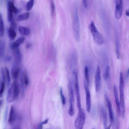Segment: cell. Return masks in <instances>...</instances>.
<instances>
[{
	"instance_id": "cell-1",
	"label": "cell",
	"mask_w": 129,
	"mask_h": 129,
	"mask_svg": "<svg viewBox=\"0 0 129 129\" xmlns=\"http://www.w3.org/2000/svg\"><path fill=\"white\" fill-rule=\"evenodd\" d=\"M20 90V86L19 83L16 81H14L11 84L8 91L6 99L8 103H11L17 98Z\"/></svg>"
},
{
	"instance_id": "cell-2",
	"label": "cell",
	"mask_w": 129,
	"mask_h": 129,
	"mask_svg": "<svg viewBox=\"0 0 129 129\" xmlns=\"http://www.w3.org/2000/svg\"><path fill=\"white\" fill-rule=\"evenodd\" d=\"M124 82L122 73L121 72L120 74L119 91L120 102V104L121 114L124 117L125 112V107L124 97Z\"/></svg>"
},
{
	"instance_id": "cell-3",
	"label": "cell",
	"mask_w": 129,
	"mask_h": 129,
	"mask_svg": "<svg viewBox=\"0 0 129 129\" xmlns=\"http://www.w3.org/2000/svg\"><path fill=\"white\" fill-rule=\"evenodd\" d=\"M88 27L95 42L99 45L103 44L104 41L103 37L96 27L93 21L91 22Z\"/></svg>"
},
{
	"instance_id": "cell-4",
	"label": "cell",
	"mask_w": 129,
	"mask_h": 129,
	"mask_svg": "<svg viewBox=\"0 0 129 129\" xmlns=\"http://www.w3.org/2000/svg\"><path fill=\"white\" fill-rule=\"evenodd\" d=\"M85 114L84 110L81 108L79 109L78 113L75 122V126L77 129H82L84 123Z\"/></svg>"
},
{
	"instance_id": "cell-5",
	"label": "cell",
	"mask_w": 129,
	"mask_h": 129,
	"mask_svg": "<svg viewBox=\"0 0 129 129\" xmlns=\"http://www.w3.org/2000/svg\"><path fill=\"white\" fill-rule=\"evenodd\" d=\"M7 18L9 22H11L13 20V14L18 13V9L14 5V2L12 1H9L7 5Z\"/></svg>"
},
{
	"instance_id": "cell-6",
	"label": "cell",
	"mask_w": 129,
	"mask_h": 129,
	"mask_svg": "<svg viewBox=\"0 0 129 129\" xmlns=\"http://www.w3.org/2000/svg\"><path fill=\"white\" fill-rule=\"evenodd\" d=\"M73 74L74 79V85L75 91L77 102L78 103L81 102V98L80 93V89L78 82V71L76 69H74Z\"/></svg>"
},
{
	"instance_id": "cell-7",
	"label": "cell",
	"mask_w": 129,
	"mask_h": 129,
	"mask_svg": "<svg viewBox=\"0 0 129 129\" xmlns=\"http://www.w3.org/2000/svg\"><path fill=\"white\" fill-rule=\"evenodd\" d=\"M105 97L108 109L110 122L112 125L114 121V114L112 105L107 93L105 94Z\"/></svg>"
},
{
	"instance_id": "cell-8",
	"label": "cell",
	"mask_w": 129,
	"mask_h": 129,
	"mask_svg": "<svg viewBox=\"0 0 129 129\" xmlns=\"http://www.w3.org/2000/svg\"><path fill=\"white\" fill-rule=\"evenodd\" d=\"M94 84L95 91L97 92L100 90L101 84V70L99 66H97L94 77Z\"/></svg>"
},
{
	"instance_id": "cell-9",
	"label": "cell",
	"mask_w": 129,
	"mask_h": 129,
	"mask_svg": "<svg viewBox=\"0 0 129 129\" xmlns=\"http://www.w3.org/2000/svg\"><path fill=\"white\" fill-rule=\"evenodd\" d=\"M84 84L86 93V103L87 111L89 112L91 108L90 94L89 88L86 82L84 81Z\"/></svg>"
},
{
	"instance_id": "cell-10",
	"label": "cell",
	"mask_w": 129,
	"mask_h": 129,
	"mask_svg": "<svg viewBox=\"0 0 129 129\" xmlns=\"http://www.w3.org/2000/svg\"><path fill=\"white\" fill-rule=\"evenodd\" d=\"M20 82L23 92L27 88L29 83V79L26 71L22 72L20 76Z\"/></svg>"
},
{
	"instance_id": "cell-11",
	"label": "cell",
	"mask_w": 129,
	"mask_h": 129,
	"mask_svg": "<svg viewBox=\"0 0 129 129\" xmlns=\"http://www.w3.org/2000/svg\"><path fill=\"white\" fill-rule=\"evenodd\" d=\"M123 9V0H116L115 14L117 19L120 18L122 14Z\"/></svg>"
},
{
	"instance_id": "cell-12",
	"label": "cell",
	"mask_w": 129,
	"mask_h": 129,
	"mask_svg": "<svg viewBox=\"0 0 129 129\" xmlns=\"http://www.w3.org/2000/svg\"><path fill=\"white\" fill-rule=\"evenodd\" d=\"M14 57V64L19 65L22 59V55L20 48L18 47L13 49Z\"/></svg>"
},
{
	"instance_id": "cell-13",
	"label": "cell",
	"mask_w": 129,
	"mask_h": 129,
	"mask_svg": "<svg viewBox=\"0 0 129 129\" xmlns=\"http://www.w3.org/2000/svg\"><path fill=\"white\" fill-rule=\"evenodd\" d=\"M113 90L117 114L118 115L120 116L121 114L120 104L118 97V89L115 85H114L113 86Z\"/></svg>"
},
{
	"instance_id": "cell-14",
	"label": "cell",
	"mask_w": 129,
	"mask_h": 129,
	"mask_svg": "<svg viewBox=\"0 0 129 129\" xmlns=\"http://www.w3.org/2000/svg\"><path fill=\"white\" fill-rule=\"evenodd\" d=\"M17 116V113L15 108L13 106H11L10 110L8 122L10 125H12L15 121Z\"/></svg>"
},
{
	"instance_id": "cell-15",
	"label": "cell",
	"mask_w": 129,
	"mask_h": 129,
	"mask_svg": "<svg viewBox=\"0 0 129 129\" xmlns=\"http://www.w3.org/2000/svg\"><path fill=\"white\" fill-rule=\"evenodd\" d=\"M100 111L103 125L105 129L107 128V117L106 111L103 106L101 105L100 107Z\"/></svg>"
},
{
	"instance_id": "cell-16",
	"label": "cell",
	"mask_w": 129,
	"mask_h": 129,
	"mask_svg": "<svg viewBox=\"0 0 129 129\" xmlns=\"http://www.w3.org/2000/svg\"><path fill=\"white\" fill-rule=\"evenodd\" d=\"M20 69L19 65L14 64L11 70V75L13 79H16L18 77Z\"/></svg>"
},
{
	"instance_id": "cell-17",
	"label": "cell",
	"mask_w": 129,
	"mask_h": 129,
	"mask_svg": "<svg viewBox=\"0 0 129 129\" xmlns=\"http://www.w3.org/2000/svg\"><path fill=\"white\" fill-rule=\"evenodd\" d=\"M25 38L24 37H21L18 38L11 45V47L13 50L18 47L25 41Z\"/></svg>"
},
{
	"instance_id": "cell-18",
	"label": "cell",
	"mask_w": 129,
	"mask_h": 129,
	"mask_svg": "<svg viewBox=\"0 0 129 129\" xmlns=\"http://www.w3.org/2000/svg\"><path fill=\"white\" fill-rule=\"evenodd\" d=\"M104 79L107 84L109 85L110 79V68L107 65L106 68L104 75Z\"/></svg>"
},
{
	"instance_id": "cell-19",
	"label": "cell",
	"mask_w": 129,
	"mask_h": 129,
	"mask_svg": "<svg viewBox=\"0 0 129 129\" xmlns=\"http://www.w3.org/2000/svg\"><path fill=\"white\" fill-rule=\"evenodd\" d=\"M18 31L20 34L24 36H28L30 33L29 29L27 27L20 26L18 27Z\"/></svg>"
},
{
	"instance_id": "cell-20",
	"label": "cell",
	"mask_w": 129,
	"mask_h": 129,
	"mask_svg": "<svg viewBox=\"0 0 129 129\" xmlns=\"http://www.w3.org/2000/svg\"><path fill=\"white\" fill-rule=\"evenodd\" d=\"M29 13L28 12L22 13L18 16L17 17V20L18 21L26 20L29 18Z\"/></svg>"
},
{
	"instance_id": "cell-21",
	"label": "cell",
	"mask_w": 129,
	"mask_h": 129,
	"mask_svg": "<svg viewBox=\"0 0 129 129\" xmlns=\"http://www.w3.org/2000/svg\"><path fill=\"white\" fill-rule=\"evenodd\" d=\"M8 35L10 39L14 40L16 35L15 29L10 27L8 30Z\"/></svg>"
},
{
	"instance_id": "cell-22",
	"label": "cell",
	"mask_w": 129,
	"mask_h": 129,
	"mask_svg": "<svg viewBox=\"0 0 129 129\" xmlns=\"http://www.w3.org/2000/svg\"><path fill=\"white\" fill-rule=\"evenodd\" d=\"M5 29L4 22L2 15L0 12V37H2L4 35Z\"/></svg>"
},
{
	"instance_id": "cell-23",
	"label": "cell",
	"mask_w": 129,
	"mask_h": 129,
	"mask_svg": "<svg viewBox=\"0 0 129 129\" xmlns=\"http://www.w3.org/2000/svg\"><path fill=\"white\" fill-rule=\"evenodd\" d=\"M115 47L117 57L118 59H119L120 57V44L119 39L117 35H116V37Z\"/></svg>"
},
{
	"instance_id": "cell-24",
	"label": "cell",
	"mask_w": 129,
	"mask_h": 129,
	"mask_svg": "<svg viewBox=\"0 0 129 129\" xmlns=\"http://www.w3.org/2000/svg\"><path fill=\"white\" fill-rule=\"evenodd\" d=\"M6 78V81L8 85H9L10 83V72L8 68L5 67L4 68Z\"/></svg>"
},
{
	"instance_id": "cell-25",
	"label": "cell",
	"mask_w": 129,
	"mask_h": 129,
	"mask_svg": "<svg viewBox=\"0 0 129 129\" xmlns=\"http://www.w3.org/2000/svg\"><path fill=\"white\" fill-rule=\"evenodd\" d=\"M34 0H29L27 3L26 8L27 11H30L32 9L34 4Z\"/></svg>"
},
{
	"instance_id": "cell-26",
	"label": "cell",
	"mask_w": 129,
	"mask_h": 129,
	"mask_svg": "<svg viewBox=\"0 0 129 129\" xmlns=\"http://www.w3.org/2000/svg\"><path fill=\"white\" fill-rule=\"evenodd\" d=\"M5 82L2 80L0 83V98H1L3 95L5 88Z\"/></svg>"
},
{
	"instance_id": "cell-27",
	"label": "cell",
	"mask_w": 129,
	"mask_h": 129,
	"mask_svg": "<svg viewBox=\"0 0 129 129\" xmlns=\"http://www.w3.org/2000/svg\"><path fill=\"white\" fill-rule=\"evenodd\" d=\"M84 72L85 78L87 81V83L88 84L89 83V75L88 69V67L85 66L84 68Z\"/></svg>"
},
{
	"instance_id": "cell-28",
	"label": "cell",
	"mask_w": 129,
	"mask_h": 129,
	"mask_svg": "<svg viewBox=\"0 0 129 129\" xmlns=\"http://www.w3.org/2000/svg\"><path fill=\"white\" fill-rule=\"evenodd\" d=\"M50 6L51 15L53 17L55 12V6L53 0H50Z\"/></svg>"
},
{
	"instance_id": "cell-29",
	"label": "cell",
	"mask_w": 129,
	"mask_h": 129,
	"mask_svg": "<svg viewBox=\"0 0 129 129\" xmlns=\"http://www.w3.org/2000/svg\"><path fill=\"white\" fill-rule=\"evenodd\" d=\"M5 43L2 40H0V57L3 55L5 49Z\"/></svg>"
},
{
	"instance_id": "cell-30",
	"label": "cell",
	"mask_w": 129,
	"mask_h": 129,
	"mask_svg": "<svg viewBox=\"0 0 129 129\" xmlns=\"http://www.w3.org/2000/svg\"><path fill=\"white\" fill-rule=\"evenodd\" d=\"M60 92L62 104L63 105H64L66 103V99L63 94L62 88L61 87L60 88Z\"/></svg>"
},
{
	"instance_id": "cell-31",
	"label": "cell",
	"mask_w": 129,
	"mask_h": 129,
	"mask_svg": "<svg viewBox=\"0 0 129 129\" xmlns=\"http://www.w3.org/2000/svg\"><path fill=\"white\" fill-rule=\"evenodd\" d=\"M83 5L84 7L86 8L87 7V0H83Z\"/></svg>"
},
{
	"instance_id": "cell-32",
	"label": "cell",
	"mask_w": 129,
	"mask_h": 129,
	"mask_svg": "<svg viewBox=\"0 0 129 129\" xmlns=\"http://www.w3.org/2000/svg\"><path fill=\"white\" fill-rule=\"evenodd\" d=\"M11 59V56H7L5 59V61L6 62L9 61Z\"/></svg>"
},
{
	"instance_id": "cell-33",
	"label": "cell",
	"mask_w": 129,
	"mask_h": 129,
	"mask_svg": "<svg viewBox=\"0 0 129 129\" xmlns=\"http://www.w3.org/2000/svg\"><path fill=\"white\" fill-rule=\"evenodd\" d=\"M31 46V44L29 42L27 43L25 45V47L27 49H29Z\"/></svg>"
},
{
	"instance_id": "cell-34",
	"label": "cell",
	"mask_w": 129,
	"mask_h": 129,
	"mask_svg": "<svg viewBox=\"0 0 129 129\" xmlns=\"http://www.w3.org/2000/svg\"><path fill=\"white\" fill-rule=\"evenodd\" d=\"M49 120L47 118L44 121L42 122L41 123V124L43 125V124H46L47 123L48 121Z\"/></svg>"
},
{
	"instance_id": "cell-35",
	"label": "cell",
	"mask_w": 129,
	"mask_h": 129,
	"mask_svg": "<svg viewBox=\"0 0 129 129\" xmlns=\"http://www.w3.org/2000/svg\"><path fill=\"white\" fill-rule=\"evenodd\" d=\"M129 73V69H128L127 70V72L126 75V78L127 79L128 77Z\"/></svg>"
},
{
	"instance_id": "cell-36",
	"label": "cell",
	"mask_w": 129,
	"mask_h": 129,
	"mask_svg": "<svg viewBox=\"0 0 129 129\" xmlns=\"http://www.w3.org/2000/svg\"><path fill=\"white\" fill-rule=\"evenodd\" d=\"M126 16H129V10H126Z\"/></svg>"
},
{
	"instance_id": "cell-37",
	"label": "cell",
	"mask_w": 129,
	"mask_h": 129,
	"mask_svg": "<svg viewBox=\"0 0 129 129\" xmlns=\"http://www.w3.org/2000/svg\"><path fill=\"white\" fill-rule=\"evenodd\" d=\"M3 103V101L2 100L0 99V107H1Z\"/></svg>"
}]
</instances>
